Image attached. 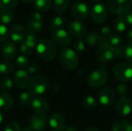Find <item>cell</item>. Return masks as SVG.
<instances>
[{"instance_id":"cell-1","label":"cell","mask_w":132,"mask_h":131,"mask_svg":"<svg viewBox=\"0 0 132 131\" xmlns=\"http://www.w3.org/2000/svg\"><path fill=\"white\" fill-rule=\"evenodd\" d=\"M38 56L43 61L52 60L56 54V48L54 43L47 39L39 40L36 46Z\"/></svg>"},{"instance_id":"cell-2","label":"cell","mask_w":132,"mask_h":131,"mask_svg":"<svg viewBox=\"0 0 132 131\" xmlns=\"http://www.w3.org/2000/svg\"><path fill=\"white\" fill-rule=\"evenodd\" d=\"M61 64L67 69H75L78 66V56L75 50L70 48H64L60 53Z\"/></svg>"},{"instance_id":"cell-3","label":"cell","mask_w":132,"mask_h":131,"mask_svg":"<svg viewBox=\"0 0 132 131\" xmlns=\"http://www.w3.org/2000/svg\"><path fill=\"white\" fill-rule=\"evenodd\" d=\"M108 9L117 15H125L131 8L132 0H107Z\"/></svg>"},{"instance_id":"cell-4","label":"cell","mask_w":132,"mask_h":131,"mask_svg":"<svg viewBox=\"0 0 132 131\" xmlns=\"http://www.w3.org/2000/svg\"><path fill=\"white\" fill-rule=\"evenodd\" d=\"M108 81V74L103 69L93 71L88 76L87 83L92 88H99L104 86Z\"/></svg>"},{"instance_id":"cell-5","label":"cell","mask_w":132,"mask_h":131,"mask_svg":"<svg viewBox=\"0 0 132 131\" xmlns=\"http://www.w3.org/2000/svg\"><path fill=\"white\" fill-rule=\"evenodd\" d=\"M114 74L120 81H131L132 80V66L128 63H118L114 68Z\"/></svg>"},{"instance_id":"cell-6","label":"cell","mask_w":132,"mask_h":131,"mask_svg":"<svg viewBox=\"0 0 132 131\" xmlns=\"http://www.w3.org/2000/svg\"><path fill=\"white\" fill-rule=\"evenodd\" d=\"M47 87L46 79L42 76H34L29 84V91L32 95H41L45 93Z\"/></svg>"},{"instance_id":"cell-7","label":"cell","mask_w":132,"mask_h":131,"mask_svg":"<svg viewBox=\"0 0 132 131\" xmlns=\"http://www.w3.org/2000/svg\"><path fill=\"white\" fill-rule=\"evenodd\" d=\"M96 58L102 63H108L115 58L114 48L108 44L103 43L96 52Z\"/></svg>"},{"instance_id":"cell-8","label":"cell","mask_w":132,"mask_h":131,"mask_svg":"<svg viewBox=\"0 0 132 131\" xmlns=\"http://www.w3.org/2000/svg\"><path fill=\"white\" fill-rule=\"evenodd\" d=\"M92 19L97 23H101L104 22L108 16V8L104 3L98 2L95 4L90 12Z\"/></svg>"},{"instance_id":"cell-9","label":"cell","mask_w":132,"mask_h":131,"mask_svg":"<svg viewBox=\"0 0 132 131\" xmlns=\"http://www.w3.org/2000/svg\"><path fill=\"white\" fill-rule=\"evenodd\" d=\"M52 37L54 42L60 47H66L71 42V36L70 33L63 29H60L52 32Z\"/></svg>"},{"instance_id":"cell-10","label":"cell","mask_w":132,"mask_h":131,"mask_svg":"<svg viewBox=\"0 0 132 131\" xmlns=\"http://www.w3.org/2000/svg\"><path fill=\"white\" fill-rule=\"evenodd\" d=\"M115 97L114 90L111 87L103 88L98 94V100L100 103L104 107L111 106L114 103Z\"/></svg>"},{"instance_id":"cell-11","label":"cell","mask_w":132,"mask_h":131,"mask_svg":"<svg viewBox=\"0 0 132 131\" xmlns=\"http://www.w3.org/2000/svg\"><path fill=\"white\" fill-rule=\"evenodd\" d=\"M71 13L77 20L80 21L87 19L90 13V9L84 2H76L71 8Z\"/></svg>"},{"instance_id":"cell-12","label":"cell","mask_w":132,"mask_h":131,"mask_svg":"<svg viewBox=\"0 0 132 131\" xmlns=\"http://www.w3.org/2000/svg\"><path fill=\"white\" fill-rule=\"evenodd\" d=\"M13 81L19 89H25L29 84V75L26 70L19 69L14 75Z\"/></svg>"},{"instance_id":"cell-13","label":"cell","mask_w":132,"mask_h":131,"mask_svg":"<svg viewBox=\"0 0 132 131\" xmlns=\"http://www.w3.org/2000/svg\"><path fill=\"white\" fill-rule=\"evenodd\" d=\"M46 123V117L44 113H37L35 112L30 119V127L33 130H42Z\"/></svg>"},{"instance_id":"cell-14","label":"cell","mask_w":132,"mask_h":131,"mask_svg":"<svg viewBox=\"0 0 132 131\" xmlns=\"http://www.w3.org/2000/svg\"><path fill=\"white\" fill-rule=\"evenodd\" d=\"M69 32L72 36L77 38H81L87 32V26L83 22L74 20L69 25Z\"/></svg>"},{"instance_id":"cell-15","label":"cell","mask_w":132,"mask_h":131,"mask_svg":"<svg viewBox=\"0 0 132 131\" xmlns=\"http://www.w3.org/2000/svg\"><path fill=\"white\" fill-rule=\"evenodd\" d=\"M116 111L120 116H128L132 111V103L131 100L126 97L120 99L116 105Z\"/></svg>"},{"instance_id":"cell-16","label":"cell","mask_w":132,"mask_h":131,"mask_svg":"<svg viewBox=\"0 0 132 131\" xmlns=\"http://www.w3.org/2000/svg\"><path fill=\"white\" fill-rule=\"evenodd\" d=\"M9 35L14 42L21 43L24 42L26 36V32L25 28L22 25H15L11 29Z\"/></svg>"},{"instance_id":"cell-17","label":"cell","mask_w":132,"mask_h":131,"mask_svg":"<svg viewBox=\"0 0 132 131\" xmlns=\"http://www.w3.org/2000/svg\"><path fill=\"white\" fill-rule=\"evenodd\" d=\"M49 124L53 131H63L66 127V121L62 115L53 113L49 120Z\"/></svg>"},{"instance_id":"cell-18","label":"cell","mask_w":132,"mask_h":131,"mask_svg":"<svg viewBox=\"0 0 132 131\" xmlns=\"http://www.w3.org/2000/svg\"><path fill=\"white\" fill-rule=\"evenodd\" d=\"M17 53L16 47L12 42H5L2 47V54L7 59H12Z\"/></svg>"},{"instance_id":"cell-19","label":"cell","mask_w":132,"mask_h":131,"mask_svg":"<svg viewBox=\"0 0 132 131\" xmlns=\"http://www.w3.org/2000/svg\"><path fill=\"white\" fill-rule=\"evenodd\" d=\"M103 40L104 39L102 38V36L95 32H89L85 36V42L88 45L94 47L101 46L103 44Z\"/></svg>"},{"instance_id":"cell-20","label":"cell","mask_w":132,"mask_h":131,"mask_svg":"<svg viewBox=\"0 0 132 131\" xmlns=\"http://www.w3.org/2000/svg\"><path fill=\"white\" fill-rule=\"evenodd\" d=\"M31 106L37 113H45L48 110V103L46 99L42 97H36L32 99Z\"/></svg>"},{"instance_id":"cell-21","label":"cell","mask_w":132,"mask_h":131,"mask_svg":"<svg viewBox=\"0 0 132 131\" xmlns=\"http://www.w3.org/2000/svg\"><path fill=\"white\" fill-rule=\"evenodd\" d=\"M14 103L13 99L6 93H0V110H9Z\"/></svg>"},{"instance_id":"cell-22","label":"cell","mask_w":132,"mask_h":131,"mask_svg":"<svg viewBox=\"0 0 132 131\" xmlns=\"http://www.w3.org/2000/svg\"><path fill=\"white\" fill-rule=\"evenodd\" d=\"M103 43L108 44L114 48L121 45V37L117 33H111L110 36L104 39Z\"/></svg>"},{"instance_id":"cell-23","label":"cell","mask_w":132,"mask_h":131,"mask_svg":"<svg viewBox=\"0 0 132 131\" xmlns=\"http://www.w3.org/2000/svg\"><path fill=\"white\" fill-rule=\"evenodd\" d=\"M65 21H66L65 17L63 16V15H57L54 16L53 19H52V22H51V24H50V30L52 32H53L55 30L62 29L61 27L64 25Z\"/></svg>"},{"instance_id":"cell-24","label":"cell","mask_w":132,"mask_h":131,"mask_svg":"<svg viewBox=\"0 0 132 131\" xmlns=\"http://www.w3.org/2000/svg\"><path fill=\"white\" fill-rule=\"evenodd\" d=\"M52 5V0H35V8L39 12H46Z\"/></svg>"},{"instance_id":"cell-25","label":"cell","mask_w":132,"mask_h":131,"mask_svg":"<svg viewBox=\"0 0 132 131\" xmlns=\"http://www.w3.org/2000/svg\"><path fill=\"white\" fill-rule=\"evenodd\" d=\"M128 23L125 20V15H118L114 20V27L119 32H123L127 29Z\"/></svg>"},{"instance_id":"cell-26","label":"cell","mask_w":132,"mask_h":131,"mask_svg":"<svg viewBox=\"0 0 132 131\" xmlns=\"http://www.w3.org/2000/svg\"><path fill=\"white\" fill-rule=\"evenodd\" d=\"M14 19V14L12 11L0 8V20L2 24H9Z\"/></svg>"},{"instance_id":"cell-27","label":"cell","mask_w":132,"mask_h":131,"mask_svg":"<svg viewBox=\"0 0 132 131\" xmlns=\"http://www.w3.org/2000/svg\"><path fill=\"white\" fill-rule=\"evenodd\" d=\"M70 0H54L53 9L57 12H65L69 6Z\"/></svg>"},{"instance_id":"cell-28","label":"cell","mask_w":132,"mask_h":131,"mask_svg":"<svg viewBox=\"0 0 132 131\" xmlns=\"http://www.w3.org/2000/svg\"><path fill=\"white\" fill-rule=\"evenodd\" d=\"M43 22H39V21H35V20H32L30 19L27 24V27L29 29V32L31 33H35L39 31H40L43 28Z\"/></svg>"},{"instance_id":"cell-29","label":"cell","mask_w":132,"mask_h":131,"mask_svg":"<svg viewBox=\"0 0 132 131\" xmlns=\"http://www.w3.org/2000/svg\"><path fill=\"white\" fill-rule=\"evenodd\" d=\"M83 103H84V107L87 109H89V110L94 109L97 106V100L95 99L94 97L90 96V95H88L84 97V99L83 100Z\"/></svg>"},{"instance_id":"cell-30","label":"cell","mask_w":132,"mask_h":131,"mask_svg":"<svg viewBox=\"0 0 132 131\" xmlns=\"http://www.w3.org/2000/svg\"><path fill=\"white\" fill-rule=\"evenodd\" d=\"M19 0H0V8L3 10L11 11L18 4Z\"/></svg>"},{"instance_id":"cell-31","label":"cell","mask_w":132,"mask_h":131,"mask_svg":"<svg viewBox=\"0 0 132 131\" xmlns=\"http://www.w3.org/2000/svg\"><path fill=\"white\" fill-rule=\"evenodd\" d=\"M26 46H28L30 49H33L34 47L36 46L37 44V39L36 36H35V34L29 32L28 34H26V39L23 42Z\"/></svg>"},{"instance_id":"cell-32","label":"cell","mask_w":132,"mask_h":131,"mask_svg":"<svg viewBox=\"0 0 132 131\" xmlns=\"http://www.w3.org/2000/svg\"><path fill=\"white\" fill-rule=\"evenodd\" d=\"M32 94L28 92H23L19 95V103L22 106H28L29 104L31 103L32 100Z\"/></svg>"},{"instance_id":"cell-33","label":"cell","mask_w":132,"mask_h":131,"mask_svg":"<svg viewBox=\"0 0 132 131\" xmlns=\"http://www.w3.org/2000/svg\"><path fill=\"white\" fill-rule=\"evenodd\" d=\"M13 65L10 62H2L0 63V74L7 75L13 70Z\"/></svg>"},{"instance_id":"cell-34","label":"cell","mask_w":132,"mask_h":131,"mask_svg":"<svg viewBox=\"0 0 132 131\" xmlns=\"http://www.w3.org/2000/svg\"><path fill=\"white\" fill-rule=\"evenodd\" d=\"M9 36V32L5 24L0 23V43L5 42Z\"/></svg>"},{"instance_id":"cell-35","label":"cell","mask_w":132,"mask_h":131,"mask_svg":"<svg viewBox=\"0 0 132 131\" xmlns=\"http://www.w3.org/2000/svg\"><path fill=\"white\" fill-rule=\"evenodd\" d=\"M73 47L75 49V52L77 53H82L85 50V42L82 38H77L73 44Z\"/></svg>"},{"instance_id":"cell-36","label":"cell","mask_w":132,"mask_h":131,"mask_svg":"<svg viewBox=\"0 0 132 131\" xmlns=\"http://www.w3.org/2000/svg\"><path fill=\"white\" fill-rule=\"evenodd\" d=\"M13 81L9 77H5L0 80V88L2 90H9L12 87Z\"/></svg>"},{"instance_id":"cell-37","label":"cell","mask_w":132,"mask_h":131,"mask_svg":"<svg viewBox=\"0 0 132 131\" xmlns=\"http://www.w3.org/2000/svg\"><path fill=\"white\" fill-rule=\"evenodd\" d=\"M15 64L19 68H24L29 64V59L25 56H19L15 59Z\"/></svg>"},{"instance_id":"cell-38","label":"cell","mask_w":132,"mask_h":131,"mask_svg":"<svg viewBox=\"0 0 132 131\" xmlns=\"http://www.w3.org/2000/svg\"><path fill=\"white\" fill-rule=\"evenodd\" d=\"M124 56L128 63H132V42L128 43L125 47Z\"/></svg>"},{"instance_id":"cell-39","label":"cell","mask_w":132,"mask_h":131,"mask_svg":"<svg viewBox=\"0 0 132 131\" xmlns=\"http://www.w3.org/2000/svg\"><path fill=\"white\" fill-rule=\"evenodd\" d=\"M4 131H21V127L17 122L12 121L6 124Z\"/></svg>"},{"instance_id":"cell-40","label":"cell","mask_w":132,"mask_h":131,"mask_svg":"<svg viewBox=\"0 0 132 131\" xmlns=\"http://www.w3.org/2000/svg\"><path fill=\"white\" fill-rule=\"evenodd\" d=\"M128 86L126 85L121 83L117 86V93L122 98L125 97V96L128 94Z\"/></svg>"},{"instance_id":"cell-41","label":"cell","mask_w":132,"mask_h":131,"mask_svg":"<svg viewBox=\"0 0 132 131\" xmlns=\"http://www.w3.org/2000/svg\"><path fill=\"white\" fill-rule=\"evenodd\" d=\"M114 53H115V57H121L122 56H124L125 47L122 45L114 47Z\"/></svg>"},{"instance_id":"cell-42","label":"cell","mask_w":132,"mask_h":131,"mask_svg":"<svg viewBox=\"0 0 132 131\" xmlns=\"http://www.w3.org/2000/svg\"><path fill=\"white\" fill-rule=\"evenodd\" d=\"M111 130L123 131L121 121H119V120H115V121H114L113 124H112V125H111Z\"/></svg>"},{"instance_id":"cell-43","label":"cell","mask_w":132,"mask_h":131,"mask_svg":"<svg viewBox=\"0 0 132 131\" xmlns=\"http://www.w3.org/2000/svg\"><path fill=\"white\" fill-rule=\"evenodd\" d=\"M20 50L22 52V53L25 54V55H29L32 53V49H30L28 46H26L24 42H22L20 46Z\"/></svg>"},{"instance_id":"cell-44","label":"cell","mask_w":132,"mask_h":131,"mask_svg":"<svg viewBox=\"0 0 132 131\" xmlns=\"http://www.w3.org/2000/svg\"><path fill=\"white\" fill-rule=\"evenodd\" d=\"M123 131H132V123L129 121H121Z\"/></svg>"},{"instance_id":"cell-45","label":"cell","mask_w":132,"mask_h":131,"mask_svg":"<svg viewBox=\"0 0 132 131\" xmlns=\"http://www.w3.org/2000/svg\"><path fill=\"white\" fill-rule=\"evenodd\" d=\"M32 20H35V21H39V22H43V16L41 15L40 12H35L32 13V16H31V19Z\"/></svg>"},{"instance_id":"cell-46","label":"cell","mask_w":132,"mask_h":131,"mask_svg":"<svg viewBox=\"0 0 132 131\" xmlns=\"http://www.w3.org/2000/svg\"><path fill=\"white\" fill-rule=\"evenodd\" d=\"M101 34H102L104 36H105V37H108V36H110V35L111 34V28L108 27V26H104V27L101 29Z\"/></svg>"},{"instance_id":"cell-47","label":"cell","mask_w":132,"mask_h":131,"mask_svg":"<svg viewBox=\"0 0 132 131\" xmlns=\"http://www.w3.org/2000/svg\"><path fill=\"white\" fill-rule=\"evenodd\" d=\"M37 71H38V66L36 65V64H32L27 69L28 73H35Z\"/></svg>"},{"instance_id":"cell-48","label":"cell","mask_w":132,"mask_h":131,"mask_svg":"<svg viewBox=\"0 0 132 131\" xmlns=\"http://www.w3.org/2000/svg\"><path fill=\"white\" fill-rule=\"evenodd\" d=\"M125 20H126L127 23L132 25V11L130 10V11L125 15Z\"/></svg>"},{"instance_id":"cell-49","label":"cell","mask_w":132,"mask_h":131,"mask_svg":"<svg viewBox=\"0 0 132 131\" xmlns=\"http://www.w3.org/2000/svg\"><path fill=\"white\" fill-rule=\"evenodd\" d=\"M127 39L130 42H132V28L131 29L128 30V33H127Z\"/></svg>"},{"instance_id":"cell-50","label":"cell","mask_w":132,"mask_h":131,"mask_svg":"<svg viewBox=\"0 0 132 131\" xmlns=\"http://www.w3.org/2000/svg\"><path fill=\"white\" fill-rule=\"evenodd\" d=\"M63 131H77V130L74 127H71V126H69V127H65V128L63 129Z\"/></svg>"},{"instance_id":"cell-51","label":"cell","mask_w":132,"mask_h":131,"mask_svg":"<svg viewBox=\"0 0 132 131\" xmlns=\"http://www.w3.org/2000/svg\"><path fill=\"white\" fill-rule=\"evenodd\" d=\"M84 131H100L97 128H96V127H88V128H87L86 130Z\"/></svg>"},{"instance_id":"cell-52","label":"cell","mask_w":132,"mask_h":131,"mask_svg":"<svg viewBox=\"0 0 132 131\" xmlns=\"http://www.w3.org/2000/svg\"><path fill=\"white\" fill-rule=\"evenodd\" d=\"M31 130H32V128H31L30 125H29H29H26V126H25V127H23L22 131H31Z\"/></svg>"},{"instance_id":"cell-53","label":"cell","mask_w":132,"mask_h":131,"mask_svg":"<svg viewBox=\"0 0 132 131\" xmlns=\"http://www.w3.org/2000/svg\"><path fill=\"white\" fill-rule=\"evenodd\" d=\"M2 120H3V115H2V113L0 112V124L2 122Z\"/></svg>"},{"instance_id":"cell-54","label":"cell","mask_w":132,"mask_h":131,"mask_svg":"<svg viewBox=\"0 0 132 131\" xmlns=\"http://www.w3.org/2000/svg\"><path fill=\"white\" fill-rule=\"evenodd\" d=\"M22 1H23V2H32V1H34V0H22Z\"/></svg>"},{"instance_id":"cell-55","label":"cell","mask_w":132,"mask_h":131,"mask_svg":"<svg viewBox=\"0 0 132 131\" xmlns=\"http://www.w3.org/2000/svg\"><path fill=\"white\" fill-rule=\"evenodd\" d=\"M90 1H91V2H99V1H101V0H90Z\"/></svg>"},{"instance_id":"cell-56","label":"cell","mask_w":132,"mask_h":131,"mask_svg":"<svg viewBox=\"0 0 132 131\" xmlns=\"http://www.w3.org/2000/svg\"><path fill=\"white\" fill-rule=\"evenodd\" d=\"M74 1H80V0H74Z\"/></svg>"},{"instance_id":"cell-57","label":"cell","mask_w":132,"mask_h":131,"mask_svg":"<svg viewBox=\"0 0 132 131\" xmlns=\"http://www.w3.org/2000/svg\"><path fill=\"white\" fill-rule=\"evenodd\" d=\"M131 97H132V93H131Z\"/></svg>"}]
</instances>
